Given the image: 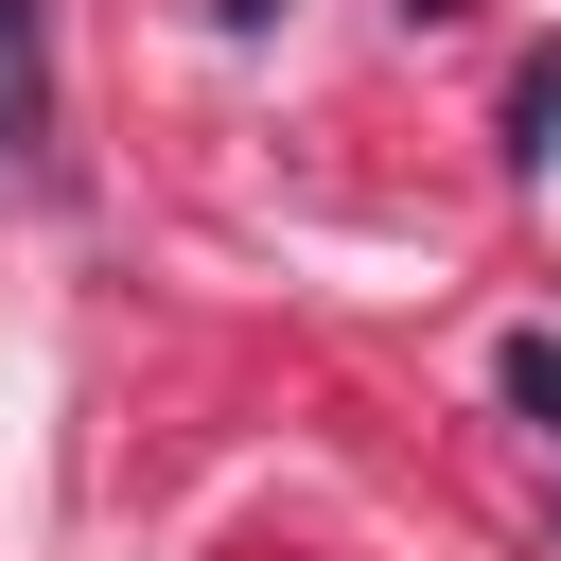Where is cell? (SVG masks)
Returning a JSON list of instances; mask_svg holds the SVG:
<instances>
[{
    "label": "cell",
    "mask_w": 561,
    "mask_h": 561,
    "mask_svg": "<svg viewBox=\"0 0 561 561\" xmlns=\"http://www.w3.org/2000/svg\"><path fill=\"white\" fill-rule=\"evenodd\" d=\"M53 123V35H35V0H0V158Z\"/></svg>",
    "instance_id": "1"
},
{
    "label": "cell",
    "mask_w": 561,
    "mask_h": 561,
    "mask_svg": "<svg viewBox=\"0 0 561 561\" xmlns=\"http://www.w3.org/2000/svg\"><path fill=\"white\" fill-rule=\"evenodd\" d=\"M508 403H526V421L561 438V351H543V333H508Z\"/></svg>",
    "instance_id": "2"
},
{
    "label": "cell",
    "mask_w": 561,
    "mask_h": 561,
    "mask_svg": "<svg viewBox=\"0 0 561 561\" xmlns=\"http://www.w3.org/2000/svg\"><path fill=\"white\" fill-rule=\"evenodd\" d=\"M508 123H526V158H561V53H543V70L508 88Z\"/></svg>",
    "instance_id": "3"
}]
</instances>
